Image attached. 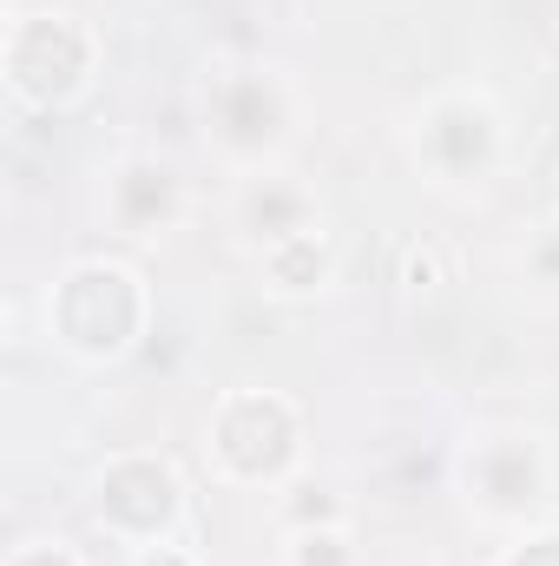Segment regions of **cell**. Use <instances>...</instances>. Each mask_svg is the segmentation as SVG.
Returning <instances> with one entry per match:
<instances>
[{
  "label": "cell",
  "instance_id": "1",
  "mask_svg": "<svg viewBox=\"0 0 559 566\" xmlns=\"http://www.w3.org/2000/svg\"><path fill=\"white\" fill-rule=\"evenodd\" d=\"M323 264H329V251H323L316 238H289V244L271 251V277H277L283 290H309V283L323 277Z\"/></svg>",
  "mask_w": 559,
  "mask_h": 566
},
{
  "label": "cell",
  "instance_id": "2",
  "mask_svg": "<svg viewBox=\"0 0 559 566\" xmlns=\"http://www.w3.org/2000/svg\"><path fill=\"white\" fill-rule=\"evenodd\" d=\"M296 566H342V541H336V534H309V541H296Z\"/></svg>",
  "mask_w": 559,
  "mask_h": 566
},
{
  "label": "cell",
  "instance_id": "3",
  "mask_svg": "<svg viewBox=\"0 0 559 566\" xmlns=\"http://www.w3.org/2000/svg\"><path fill=\"white\" fill-rule=\"evenodd\" d=\"M402 271H409L415 290H428V283H434V258H428V251H409V264H402Z\"/></svg>",
  "mask_w": 559,
  "mask_h": 566
},
{
  "label": "cell",
  "instance_id": "4",
  "mask_svg": "<svg viewBox=\"0 0 559 566\" xmlns=\"http://www.w3.org/2000/svg\"><path fill=\"white\" fill-rule=\"evenodd\" d=\"M139 566H184V560H178V554H145Z\"/></svg>",
  "mask_w": 559,
  "mask_h": 566
}]
</instances>
